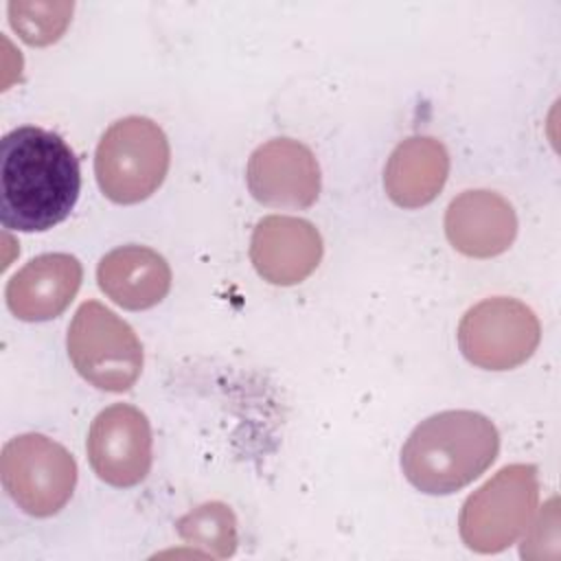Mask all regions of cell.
I'll return each mask as SVG.
<instances>
[{
  "instance_id": "9a60e30c",
  "label": "cell",
  "mask_w": 561,
  "mask_h": 561,
  "mask_svg": "<svg viewBox=\"0 0 561 561\" xmlns=\"http://www.w3.org/2000/svg\"><path fill=\"white\" fill-rule=\"evenodd\" d=\"M184 543L204 550V554L226 559L237 550V519L224 502H206L175 524Z\"/></svg>"
},
{
  "instance_id": "277c9868",
  "label": "cell",
  "mask_w": 561,
  "mask_h": 561,
  "mask_svg": "<svg viewBox=\"0 0 561 561\" xmlns=\"http://www.w3.org/2000/svg\"><path fill=\"white\" fill-rule=\"evenodd\" d=\"M537 502V469L506 465L465 500L458 517L460 537L473 552H502L528 530Z\"/></svg>"
},
{
  "instance_id": "9c48e42d",
  "label": "cell",
  "mask_w": 561,
  "mask_h": 561,
  "mask_svg": "<svg viewBox=\"0 0 561 561\" xmlns=\"http://www.w3.org/2000/svg\"><path fill=\"white\" fill-rule=\"evenodd\" d=\"M252 197L272 208H309L320 195V167L313 151L294 138L259 145L245 169Z\"/></svg>"
},
{
  "instance_id": "7a4b0ae2",
  "label": "cell",
  "mask_w": 561,
  "mask_h": 561,
  "mask_svg": "<svg viewBox=\"0 0 561 561\" xmlns=\"http://www.w3.org/2000/svg\"><path fill=\"white\" fill-rule=\"evenodd\" d=\"M493 421L473 410H445L421 421L401 449L408 482L427 495H449L480 478L497 458Z\"/></svg>"
},
{
  "instance_id": "5b68a950",
  "label": "cell",
  "mask_w": 561,
  "mask_h": 561,
  "mask_svg": "<svg viewBox=\"0 0 561 561\" xmlns=\"http://www.w3.org/2000/svg\"><path fill=\"white\" fill-rule=\"evenodd\" d=\"M68 357L77 373L99 390L125 392L142 370L136 331L99 300H85L68 327Z\"/></svg>"
},
{
  "instance_id": "5bb4252c",
  "label": "cell",
  "mask_w": 561,
  "mask_h": 561,
  "mask_svg": "<svg viewBox=\"0 0 561 561\" xmlns=\"http://www.w3.org/2000/svg\"><path fill=\"white\" fill-rule=\"evenodd\" d=\"M449 156L440 140L412 136L394 147L383 169V188L401 208L430 204L445 186Z\"/></svg>"
},
{
  "instance_id": "8992f818",
  "label": "cell",
  "mask_w": 561,
  "mask_h": 561,
  "mask_svg": "<svg viewBox=\"0 0 561 561\" xmlns=\"http://www.w3.org/2000/svg\"><path fill=\"white\" fill-rule=\"evenodd\" d=\"M0 478L18 508L33 517H50L75 493L77 462L57 440L28 432L4 443Z\"/></svg>"
},
{
  "instance_id": "3957f363",
  "label": "cell",
  "mask_w": 561,
  "mask_h": 561,
  "mask_svg": "<svg viewBox=\"0 0 561 561\" xmlns=\"http://www.w3.org/2000/svg\"><path fill=\"white\" fill-rule=\"evenodd\" d=\"M171 149L167 134L147 116L112 123L94 153L101 193L114 204H138L151 197L167 178Z\"/></svg>"
},
{
  "instance_id": "7c38bea8",
  "label": "cell",
  "mask_w": 561,
  "mask_h": 561,
  "mask_svg": "<svg viewBox=\"0 0 561 561\" xmlns=\"http://www.w3.org/2000/svg\"><path fill=\"white\" fill-rule=\"evenodd\" d=\"M83 270L77 256L50 252L31 259L4 289L9 311L24 322H44L61 316L81 287Z\"/></svg>"
},
{
  "instance_id": "2e32d148",
  "label": "cell",
  "mask_w": 561,
  "mask_h": 561,
  "mask_svg": "<svg viewBox=\"0 0 561 561\" xmlns=\"http://www.w3.org/2000/svg\"><path fill=\"white\" fill-rule=\"evenodd\" d=\"M72 2H11L9 22L22 42L48 46L57 42L70 24Z\"/></svg>"
},
{
  "instance_id": "ba28073f",
  "label": "cell",
  "mask_w": 561,
  "mask_h": 561,
  "mask_svg": "<svg viewBox=\"0 0 561 561\" xmlns=\"http://www.w3.org/2000/svg\"><path fill=\"white\" fill-rule=\"evenodd\" d=\"M151 425L129 405L114 403L101 410L88 432L85 449L94 473L118 489L140 484L151 469Z\"/></svg>"
},
{
  "instance_id": "6da1fadb",
  "label": "cell",
  "mask_w": 561,
  "mask_h": 561,
  "mask_svg": "<svg viewBox=\"0 0 561 561\" xmlns=\"http://www.w3.org/2000/svg\"><path fill=\"white\" fill-rule=\"evenodd\" d=\"M79 191V160L61 136L33 125L2 136L0 221L4 228L50 230L70 215Z\"/></svg>"
},
{
  "instance_id": "4fadbf2b",
  "label": "cell",
  "mask_w": 561,
  "mask_h": 561,
  "mask_svg": "<svg viewBox=\"0 0 561 561\" xmlns=\"http://www.w3.org/2000/svg\"><path fill=\"white\" fill-rule=\"evenodd\" d=\"M101 291L118 307L142 311L156 307L171 289V267L147 245H121L107 252L96 267Z\"/></svg>"
},
{
  "instance_id": "8fae6325",
  "label": "cell",
  "mask_w": 561,
  "mask_h": 561,
  "mask_svg": "<svg viewBox=\"0 0 561 561\" xmlns=\"http://www.w3.org/2000/svg\"><path fill=\"white\" fill-rule=\"evenodd\" d=\"M447 241L465 256L491 259L517 237V215L495 191L473 188L454 197L445 213Z\"/></svg>"
},
{
  "instance_id": "30bf717a",
  "label": "cell",
  "mask_w": 561,
  "mask_h": 561,
  "mask_svg": "<svg viewBox=\"0 0 561 561\" xmlns=\"http://www.w3.org/2000/svg\"><path fill=\"white\" fill-rule=\"evenodd\" d=\"M324 245L318 228L300 217H263L250 239V259L259 276L272 285L302 283L322 259Z\"/></svg>"
},
{
  "instance_id": "52a82bcc",
  "label": "cell",
  "mask_w": 561,
  "mask_h": 561,
  "mask_svg": "<svg viewBox=\"0 0 561 561\" xmlns=\"http://www.w3.org/2000/svg\"><path fill=\"white\" fill-rule=\"evenodd\" d=\"M541 324L530 307L508 296L484 298L462 316L458 346L467 362L484 370H511L537 351Z\"/></svg>"
}]
</instances>
